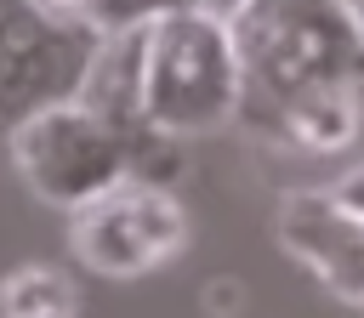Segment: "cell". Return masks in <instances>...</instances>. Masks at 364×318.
<instances>
[{"label":"cell","instance_id":"obj_10","mask_svg":"<svg viewBox=\"0 0 364 318\" xmlns=\"http://www.w3.org/2000/svg\"><path fill=\"white\" fill-rule=\"evenodd\" d=\"M171 6H182V11H205V17H216V23H228L245 0H171Z\"/></svg>","mask_w":364,"mask_h":318},{"label":"cell","instance_id":"obj_8","mask_svg":"<svg viewBox=\"0 0 364 318\" xmlns=\"http://www.w3.org/2000/svg\"><path fill=\"white\" fill-rule=\"evenodd\" d=\"M0 318H80V284L57 261H17L0 273Z\"/></svg>","mask_w":364,"mask_h":318},{"label":"cell","instance_id":"obj_1","mask_svg":"<svg viewBox=\"0 0 364 318\" xmlns=\"http://www.w3.org/2000/svg\"><path fill=\"white\" fill-rule=\"evenodd\" d=\"M233 62H239V125H262L267 114L358 85L364 74V28L353 0H245L228 17Z\"/></svg>","mask_w":364,"mask_h":318},{"label":"cell","instance_id":"obj_6","mask_svg":"<svg viewBox=\"0 0 364 318\" xmlns=\"http://www.w3.org/2000/svg\"><path fill=\"white\" fill-rule=\"evenodd\" d=\"M97 40L102 34L46 11L40 0H0V131L68 102Z\"/></svg>","mask_w":364,"mask_h":318},{"label":"cell","instance_id":"obj_2","mask_svg":"<svg viewBox=\"0 0 364 318\" xmlns=\"http://www.w3.org/2000/svg\"><path fill=\"white\" fill-rule=\"evenodd\" d=\"M6 148H11V165H17L23 187L40 204H57V210L85 204V199H97L102 187L125 182V176L176 187V165H182V142L125 136V131L102 125L97 114H85L74 97L28 114L23 125H11Z\"/></svg>","mask_w":364,"mask_h":318},{"label":"cell","instance_id":"obj_4","mask_svg":"<svg viewBox=\"0 0 364 318\" xmlns=\"http://www.w3.org/2000/svg\"><path fill=\"white\" fill-rule=\"evenodd\" d=\"M188 244V204L165 182L125 176L97 199L68 210V250L80 267L102 278H142L159 273Z\"/></svg>","mask_w":364,"mask_h":318},{"label":"cell","instance_id":"obj_7","mask_svg":"<svg viewBox=\"0 0 364 318\" xmlns=\"http://www.w3.org/2000/svg\"><path fill=\"white\" fill-rule=\"evenodd\" d=\"M267 148L284 153H307V159H330L347 153L358 136V85H336V91H313L279 114H267L262 125H250Z\"/></svg>","mask_w":364,"mask_h":318},{"label":"cell","instance_id":"obj_9","mask_svg":"<svg viewBox=\"0 0 364 318\" xmlns=\"http://www.w3.org/2000/svg\"><path fill=\"white\" fill-rule=\"evenodd\" d=\"M46 11L91 28V34H119V28H142L159 11H171V0H40Z\"/></svg>","mask_w":364,"mask_h":318},{"label":"cell","instance_id":"obj_5","mask_svg":"<svg viewBox=\"0 0 364 318\" xmlns=\"http://www.w3.org/2000/svg\"><path fill=\"white\" fill-rule=\"evenodd\" d=\"M273 238L279 250L347 312L364 307V199H358V170L318 182V187H290L273 210Z\"/></svg>","mask_w":364,"mask_h":318},{"label":"cell","instance_id":"obj_3","mask_svg":"<svg viewBox=\"0 0 364 318\" xmlns=\"http://www.w3.org/2000/svg\"><path fill=\"white\" fill-rule=\"evenodd\" d=\"M136 102H142V125L165 142H188L239 119V62H233L228 23L182 6L142 23Z\"/></svg>","mask_w":364,"mask_h":318}]
</instances>
